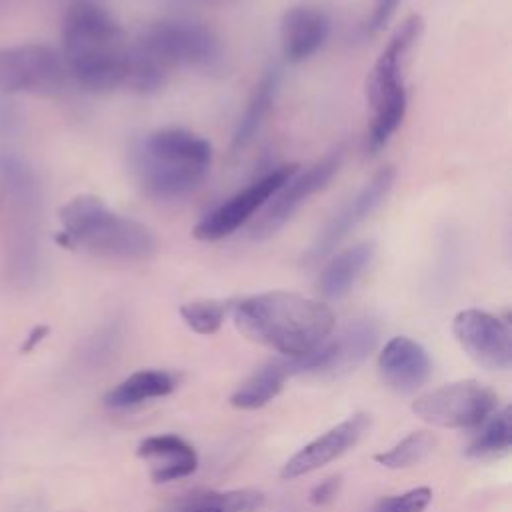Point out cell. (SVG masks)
I'll return each mask as SVG.
<instances>
[{"label":"cell","instance_id":"obj_19","mask_svg":"<svg viewBox=\"0 0 512 512\" xmlns=\"http://www.w3.org/2000/svg\"><path fill=\"white\" fill-rule=\"evenodd\" d=\"M0 188L12 214L38 216L42 212L44 192L36 170L18 154H0Z\"/></svg>","mask_w":512,"mask_h":512},{"label":"cell","instance_id":"obj_11","mask_svg":"<svg viewBox=\"0 0 512 512\" xmlns=\"http://www.w3.org/2000/svg\"><path fill=\"white\" fill-rule=\"evenodd\" d=\"M378 324L372 318H360L346 326L336 338L324 340L312 352L296 358H278L286 376L290 374H324L350 370L360 364L376 346Z\"/></svg>","mask_w":512,"mask_h":512},{"label":"cell","instance_id":"obj_12","mask_svg":"<svg viewBox=\"0 0 512 512\" xmlns=\"http://www.w3.org/2000/svg\"><path fill=\"white\" fill-rule=\"evenodd\" d=\"M396 180L394 166L380 168L346 204L338 208V212L328 220V224L320 230L308 252L304 254V260L308 264H316L330 256L342 240L356 230L370 214H374L380 204L388 198L392 186Z\"/></svg>","mask_w":512,"mask_h":512},{"label":"cell","instance_id":"obj_35","mask_svg":"<svg viewBox=\"0 0 512 512\" xmlns=\"http://www.w3.org/2000/svg\"><path fill=\"white\" fill-rule=\"evenodd\" d=\"M210 2H218V0H210Z\"/></svg>","mask_w":512,"mask_h":512},{"label":"cell","instance_id":"obj_17","mask_svg":"<svg viewBox=\"0 0 512 512\" xmlns=\"http://www.w3.org/2000/svg\"><path fill=\"white\" fill-rule=\"evenodd\" d=\"M6 268L10 282L20 288H28L38 280L42 270L38 218L12 214L6 242Z\"/></svg>","mask_w":512,"mask_h":512},{"label":"cell","instance_id":"obj_27","mask_svg":"<svg viewBox=\"0 0 512 512\" xmlns=\"http://www.w3.org/2000/svg\"><path fill=\"white\" fill-rule=\"evenodd\" d=\"M214 512H258L264 506V494L260 490H226V492H204L190 496Z\"/></svg>","mask_w":512,"mask_h":512},{"label":"cell","instance_id":"obj_1","mask_svg":"<svg viewBox=\"0 0 512 512\" xmlns=\"http://www.w3.org/2000/svg\"><path fill=\"white\" fill-rule=\"evenodd\" d=\"M236 328L252 342L296 358L330 338L336 318L332 308L296 292L272 290L232 304Z\"/></svg>","mask_w":512,"mask_h":512},{"label":"cell","instance_id":"obj_24","mask_svg":"<svg viewBox=\"0 0 512 512\" xmlns=\"http://www.w3.org/2000/svg\"><path fill=\"white\" fill-rule=\"evenodd\" d=\"M482 430L470 442L466 454L478 460L506 454L512 444V410L510 406L494 412L482 422Z\"/></svg>","mask_w":512,"mask_h":512},{"label":"cell","instance_id":"obj_29","mask_svg":"<svg viewBox=\"0 0 512 512\" xmlns=\"http://www.w3.org/2000/svg\"><path fill=\"white\" fill-rule=\"evenodd\" d=\"M24 128V112L16 100L0 94V136L14 138Z\"/></svg>","mask_w":512,"mask_h":512},{"label":"cell","instance_id":"obj_14","mask_svg":"<svg viewBox=\"0 0 512 512\" xmlns=\"http://www.w3.org/2000/svg\"><path fill=\"white\" fill-rule=\"evenodd\" d=\"M368 428L370 416L366 412H358L342 420L340 424H336L334 428H330L328 432L320 434L304 448H300L292 458H288L280 470V476L284 480H294L314 470H320L322 466L330 464L332 460L348 452L352 446H356L358 440L368 432Z\"/></svg>","mask_w":512,"mask_h":512},{"label":"cell","instance_id":"obj_22","mask_svg":"<svg viewBox=\"0 0 512 512\" xmlns=\"http://www.w3.org/2000/svg\"><path fill=\"white\" fill-rule=\"evenodd\" d=\"M176 382V376L168 370H138L124 378L120 384H116L104 396V404L112 410H124L146 400L170 394L176 388Z\"/></svg>","mask_w":512,"mask_h":512},{"label":"cell","instance_id":"obj_6","mask_svg":"<svg viewBox=\"0 0 512 512\" xmlns=\"http://www.w3.org/2000/svg\"><path fill=\"white\" fill-rule=\"evenodd\" d=\"M422 28L424 24L418 14L404 18L388 38L368 74L366 100L370 104L372 118L366 144L374 154L390 142L406 116L408 96L404 86V60L418 42Z\"/></svg>","mask_w":512,"mask_h":512},{"label":"cell","instance_id":"obj_10","mask_svg":"<svg viewBox=\"0 0 512 512\" xmlns=\"http://www.w3.org/2000/svg\"><path fill=\"white\" fill-rule=\"evenodd\" d=\"M62 56L48 44L28 42L0 48V94L52 92L64 80Z\"/></svg>","mask_w":512,"mask_h":512},{"label":"cell","instance_id":"obj_33","mask_svg":"<svg viewBox=\"0 0 512 512\" xmlns=\"http://www.w3.org/2000/svg\"><path fill=\"white\" fill-rule=\"evenodd\" d=\"M180 512H214V510L204 506V504H200V502H194L192 498H186L182 502V510Z\"/></svg>","mask_w":512,"mask_h":512},{"label":"cell","instance_id":"obj_32","mask_svg":"<svg viewBox=\"0 0 512 512\" xmlns=\"http://www.w3.org/2000/svg\"><path fill=\"white\" fill-rule=\"evenodd\" d=\"M46 334H48V326H36V328H32V332L26 336V340H24V344H22V352L34 350V348L46 338Z\"/></svg>","mask_w":512,"mask_h":512},{"label":"cell","instance_id":"obj_8","mask_svg":"<svg viewBox=\"0 0 512 512\" xmlns=\"http://www.w3.org/2000/svg\"><path fill=\"white\" fill-rule=\"evenodd\" d=\"M342 160H344V148L336 146L334 150L324 154L320 160H316L302 172L296 170L280 186V190L270 198L260 218L252 224L250 228L252 238L262 240L276 234L308 202V198H312L316 192L328 186V182L340 170Z\"/></svg>","mask_w":512,"mask_h":512},{"label":"cell","instance_id":"obj_7","mask_svg":"<svg viewBox=\"0 0 512 512\" xmlns=\"http://www.w3.org/2000/svg\"><path fill=\"white\" fill-rule=\"evenodd\" d=\"M496 392L476 380H460L438 386L412 402V412L434 426L474 428L494 414Z\"/></svg>","mask_w":512,"mask_h":512},{"label":"cell","instance_id":"obj_21","mask_svg":"<svg viewBox=\"0 0 512 512\" xmlns=\"http://www.w3.org/2000/svg\"><path fill=\"white\" fill-rule=\"evenodd\" d=\"M280 82H282V70L280 66L272 64L264 70V74L260 76V80L256 82L252 96L246 104V110L242 114V118L238 120V126L232 134V142H230V152L238 154L242 152L252 140L254 136L260 132L268 112L272 110L276 96L280 92Z\"/></svg>","mask_w":512,"mask_h":512},{"label":"cell","instance_id":"obj_18","mask_svg":"<svg viewBox=\"0 0 512 512\" xmlns=\"http://www.w3.org/2000/svg\"><path fill=\"white\" fill-rule=\"evenodd\" d=\"M138 458L150 466V478L156 484L190 476L198 468L196 450L176 434L148 436L138 444Z\"/></svg>","mask_w":512,"mask_h":512},{"label":"cell","instance_id":"obj_3","mask_svg":"<svg viewBox=\"0 0 512 512\" xmlns=\"http://www.w3.org/2000/svg\"><path fill=\"white\" fill-rule=\"evenodd\" d=\"M222 66L224 48L210 26L184 18L158 20L130 42L126 88L154 92L164 86L174 68L218 72Z\"/></svg>","mask_w":512,"mask_h":512},{"label":"cell","instance_id":"obj_16","mask_svg":"<svg viewBox=\"0 0 512 512\" xmlns=\"http://www.w3.org/2000/svg\"><path fill=\"white\" fill-rule=\"evenodd\" d=\"M280 50L292 62H304L316 54L330 36V18L314 6H292L280 18Z\"/></svg>","mask_w":512,"mask_h":512},{"label":"cell","instance_id":"obj_28","mask_svg":"<svg viewBox=\"0 0 512 512\" xmlns=\"http://www.w3.org/2000/svg\"><path fill=\"white\" fill-rule=\"evenodd\" d=\"M432 502V490L428 486H418L408 492L382 498L372 512H424Z\"/></svg>","mask_w":512,"mask_h":512},{"label":"cell","instance_id":"obj_26","mask_svg":"<svg viewBox=\"0 0 512 512\" xmlns=\"http://www.w3.org/2000/svg\"><path fill=\"white\" fill-rule=\"evenodd\" d=\"M230 300H192L180 306V318L184 324L198 334H214L224 324L228 312L232 310Z\"/></svg>","mask_w":512,"mask_h":512},{"label":"cell","instance_id":"obj_4","mask_svg":"<svg viewBox=\"0 0 512 512\" xmlns=\"http://www.w3.org/2000/svg\"><path fill=\"white\" fill-rule=\"evenodd\" d=\"M210 162V142L174 126L148 132L132 150L134 172L156 198L186 196L204 180Z\"/></svg>","mask_w":512,"mask_h":512},{"label":"cell","instance_id":"obj_9","mask_svg":"<svg viewBox=\"0 0 512 512\" xmlns=\"http://www.w3.org/2000/svg\"><path fill=\"white\" fill-rule=\"evenodd\" d=\"M296 170V164H282L272 168L270 172L206 212L194 226L192 236L202 242H216L234 234L270 202V198Z\"/></svg>","mask_w":512,"mask_h":512},{"label":"cell","instance_id":"obj_5","mask_svg":"<svg viewBox=\"0 0 512 512\" xmlns=\"http://www.w3.org/2000/svg\"><path fill=\"white\" fill-rule=\"evenodd\" d=\"M62 242L116 260H146L156 252V238L142 222L118 214L98 196L80 194L60 210Z\"/></svg>","mask_w":512,"mask_h":512},{"label":"cell","instance_id":"obj_30","mask_svg":"<svg viewBox=\"0 0 512 512\" xmlns=\"http://www.w3.org/2000/svg\"><path fill=\"white\" fill-rule=\"evenodd\" d=\"M400 0H374L372 12L364 24V30L368 34H378L380 30H384V26L392 20V16L396 14Z\"/></svg>","mask_w":512,"mask_h":512},{"label":"cell","instance_id":"obj_31","mask_svg":"<svg viewBox=\"0 0 512 512\" xmlns=\"http://www.w3.org/2000/svg\"><path fill=\"white\" fill-rule=\"evenodd\" d=\"M338 488H340V478H336V476L326 478L310 490V502L316 506H324L336 498Z\"/></svg>","mask_w":512,"mask_h":512},{"label":"cell","instance_id":"obj_13","mask_svg":"<svg viewBox=\"0 0 512 512\" xmlns=\"http://www.w3.org/2000/svg\"><path fill=\"white\" fill-rule=\"evenodd\" d=\"M452 332L464 352L484 368H510L512 332L506 320L480 308H466L454 316Z\"/></svg>","mask_w":512,"mask_h":512},{"label":"cell","instance_id":"obj_20","mask_svg":"<svg viewBox=\"0 0 512 512\" xmlns=\"http://www.w3.org/2000/svg\"><path fill=\"white\" fill-rule=\"evenodd\" d=\"M376 252V244L372 240L354 244L336 252L322 268L318 276V292L324 298H342L362 276V272L370 266Z\"/></svg>","mask_w":512,"mask_h":512},{"label":"cell","instance_id":"obj_2","mask_svg":"<svg viewBox=\"0 0 512 512\" xmlns=\"http://www.w3.org/2000/svg\"><path fill=\"white\" fill-rule=\"evenodd\" d=\"M66 72L90 92L126 86L130 42L118 20L92 0L74 2L62 24Z\"/></svg>","mask_w":512,"mask_h":512},{"label":"cell","instance_id":"obj_34","mask_svg":"<svg viewBox=\"0 0 512 512\" xmlns=\"http://www.w3.org/2000/svg\"><path fill=\"white\" fill-rule=\"evenodd\" d=\"M4 2H6V0H0V6H2V4H4Z\"/></svg>","mask_w":512,"mask_h":512},{"label":"cell","instance_id":"obj_25","mask_svg":"<svg viewBox=\"0 0 512 512\" xmlns=\"http://www.w3.org/2000/svg\"><path fill=\"white\" fill-rule=\"evenodd\" d=\"M434 446H436V436L426 430H418L404 436L398 444H394L386 452L376 454L374 460L384 468L402 470L422 462L432 452Z\"/></svg>","mask_w":512,"mask_h":512},{"label":"cell","instance_id":"obj_15","mask_svg":"<svg viewBox=\"0 0 512 512\" xmlns=\"http://www.w3.org/2000/svg\"><path fill=\"white\" fill-rule=\"evenodd\" d=\"M430 372L432 362L428 352L408 336L390 338L378 354V374L398 394L418 390Z\"/></svg>","mask_w":512,"mask_h":512},{"label":"cell","instance_id":"obj_23","mask_svg":"<svg viewBox=\"0 0 512 512\" xmlns=\"http://www.w3.org/2000/svg\"><path fill=\"white\" fill-rule=\"evenodd\" d=\"M286 380V372L278 358L258 368L250 378H246L230 396V404L240 410H256L274 400Z\"/></svg>","mask_w":512,"mask_h":512}]
</instances>
